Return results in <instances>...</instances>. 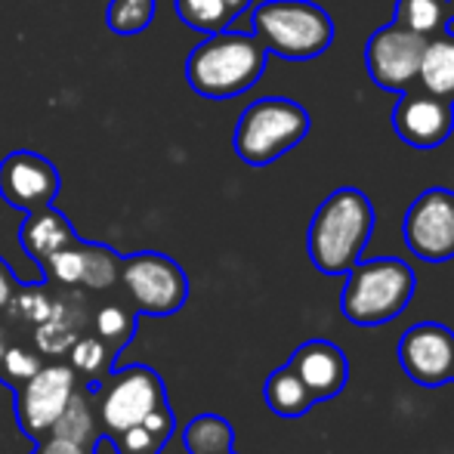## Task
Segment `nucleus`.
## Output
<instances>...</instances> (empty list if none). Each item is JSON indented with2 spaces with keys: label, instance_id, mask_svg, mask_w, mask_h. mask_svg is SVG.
<instances>
[{
  "label": "nucleus",
  "instance_id": "nucleus-1",
  "mask_svg": "<svg viewBox=\"0 0 454 454\" xmlns=\"http://www.w3.org/2000/svg\"><path fill=\"white\" fill-rule=\"evenodd\" d=\"M374 232V204L362 189L343 185L331 192L312 214L306 251L322 275H347L362 260Z\"/></svg>",
  "mask_w": 454,
  "mask_h": 454
},
{
  "label": "nucleus",
  "instance_id": "nucleus-2",
  "mask_svg": "<svg viewBox=\"0 0 454 454\" xmlns=\"http://www.w3.org/2000/svg\"><path fill=\"white\" fill-rule=\"evenodd\" d=\"M270 50L260 37L245 31H216L204 35V41L185 59V81L204 99H232L247 93L266 72Z\"/></svg>",
  "mask_w": 454,
  "mask_h": 454
},
{
  "label": "nucleus",
  "instance_id": "nucleus-3",
  "mask_svg": "<svg viewBox=\"0 0 454 454\" xmlns=\"http://www.w3.org/2000/svg\"><path fill=\"white\" fill-rule=\"evenodd\" d=\"M418 291V275L399 257L359 260L347 272L340 309L359 328L395 322Z\"/></svg>",
  "mask_w": 454,
  "mask_h": 454
},
{
  "label": "nucleus",
  "instance_id": "nucleus-4",
  "mask_svg": "<svg viewBox=\"0 0 454 454\" xmlns=\"http://www.w3.org/2000/svg\"><path fill=\"white\" fill-rule=\"evenodd\" d=\"M254 35L281 59H316L334 41V22L312 0H266L254 6Z\"/></svg>",
  "mask_w": 454,
  "mask_h": 454
},
{
  "label": "nucleus",
  "instance_id": "nucleus-5",
  "mask_svg": "<svg viewBox=\"0 0 454 454\" xmlns=\"http://www.w3.org/2000/svg\"><path fill=\"white\" fill-rule=\"evenodd\" d=\"M309 133V112L285 96H266L241 112L232 145L251 168H266L300 145Z\"/></svg>",
  "mask_w": 454,
  "mask_h": 454
},
{
  "label": "nucleus",
  "instance_id": "nucleus-6",
  "mask_svg": "<svg viewBox=\"0 0 454 454\" xmlns=\"http://www.w3.org/2000/svg\"><path fill=\"white\" fill-rule=\"evenodd\" d=\"M96 418H99V430L114 436L121 430L143 424L155 408L168 405V389L158 371L145 368V364H114L99 380L90 387Z\"/></svg>",
  "mask_w": 454,
  "mask_h": 454
},
{
  "label": "nucleus",
  "instance_id": "nucleus-7",
  "mask_svg": "<svg viewBox=\"0 0 454 454\" xmlns=\"http://www.w3.org/2000/svg\"><path fill=\"white\" fill-rule=\"evenodd\" d=\"M118 285L139 316H176L189 300V275L174 257L158 251H139L121 260Z\"/></svg>",
  "mask_w": 454,
  "mask_h": 454
},
{
  "label": "nucleus",
  "instance_id": "nucleus-8",
  "mask_svg": "<svg viewBox=\"0 0 454 454\" xmlns=\"http://www.w3.org/2000/svg\"><path fill=\"white\" fill-rule=\"evenodd\" d=\"M74 387H78V374L72 371V364L43 362L37 374H31L19 387H12V393H16L19 430L28 439H35V442L47 439L53 433L56 418L66 408L68 395L74 393Z\"/></svg>",
  "mask_w": 454,
  "mask_h": 454
},
{
  "label": "nucleus",
  "instance_id": "nucleus-9",
  "mask_svg": "<svg viewBox=\"0 0 454 454\" xmlns=\"http://www.w3.org/2000/svg\"><path fill=\"white\" fill-rule=\"evenodd\" d=\"M402 239L408 251L424 263H445L454 257V192L427 189L411 201L402 220Z\"/></svg>",
  "mask_w": 454,
  "mask_h": 454
},
{
  "label": "nucleus",
  "instance_id": "nucleus-10",
  "mask_svg": "<svg viewBox=\"0 0 454 454\" xmlns=\"http://www.w3.org/2000/svg\"><path fill=\"white\" fill-rule=\"evenodd\" d=\"M424 47H427V37L399 22H389L383 28H377L368 37V47H364V66H368L371 81L377 87H383V90H395V93L414 87L418 84Z\"/></svg>",
  "mask_w": 454,
  "mask_h": 454
},
{
  "label": "nucleus",
  "instance_id": "nucleus-11",
  "mask_svg": "<svg viewBox=\"0 0 454 454\" xmlns=\"http://www.w3.org/2000/svg\"><path fill=\"white\" fill-rule=\"evenodd\" d=\"M62 176L50 158L31 149H16L0 161V198L10 207L31 214L56 201Z\"/></svg>",
  "mask_w": 454,
  "mask_h": 454
},
{
  "label": "nucleus",
  "instance_id": "nucleus-12",
  "mask_svg": "<svg viewBox=\"0 0 454 454\" xmlns=\"http://www.w3.org/2000/svg\"><path fill=\"white\" fill-rule=\"evenodd\" d=\"M399 364L418 387L436 389L454 377V331L439 322H420L402 334Z\"/></svg>",
  "mask_w": 454,
  "mask_h": 454
},
{
  "label": "nucleus",
  "instance_id": "nucleus-13",
  "mask_svg": "<svg viewBox=\"0 0 454 454\" xmlns=\"http://www.w3.org/2000/svg\"><path fill=\"white\" fill-rule=\"evenodd\" d=\"M393 127L411 149H436L454 130V102L414 84L402 90V99L395 102Z\"/></svg>",
  "mask_w": 454,
  "mask_h": 454
},
{
  "label": "nucleus",
  "instance_id": "nucleus-14",
  "mask_svg": "<svg viewBox=\"0 0 454 454\" xmlns=\"http://www.w3.org/2000/svg\"><path fill=\"white\" fill-rule=\"evenodd\" d=\"M291 364L297 377L306 383L316 402H328L340 395L349 383V359L337 343L331 340H306L294 349Z\"/></svg>",
  "mask_w": 454,
  "mask_h": 454
},
{
  "label": "nucleus",
  "instance_id": "nucleus-15",
  "mask_svg": "<svg viewBox=\"0 0 454 454\" xmlns=\"http://www.w3.org/2000/svg\"><path fill=\"white\" fill-rule=\"evenodd\" d=\"M74 239H78V232L72 229L68 216L62 210H56V204H47V207L25 214L22 226H19V245H22V251L37 266H43L56 251L72 245Z\"/></svg>",
  "mask_w": 454,
  "mask_h": 454
},
{
  "label": "nucleus",
  "instance_id": "nucleus-16",
  "mask_svg": "<svg viewBox=\"0 0 454 454\" xmlns=\"http://www.w3.org/2000/svg\"><path fill=\"white\" fill-rule=\"evenodd\" d=\"M418 84L424 90L454 102V31L445 28L442 35L430 37L420 56Z\"/></svg>",
  "mask_w": 454,
  "mask_h": 454
},
{
  "label": "nucleus",
  "instance_id": "nucleus-17",
  "mask_svg": "<svg viewBox=\"0 0 454 454\" xmlns=\"http://www.w3.org/2000/svg\"><path fill=\"white\" fill-rule=\"evenodd\" d=\"M263 395H266V405H270L278 418H287V420L303 418V414L316 405L312 393L306 389V383L300 380L291 364H281V368H275L272 374L266 377Z\"/></svg>",
  "mask_w": 454,
  "mask_h": 454
},
{
  "label": "nucleus",
  "instance_id": "nucleus-18",
  "mask_svg": "<svg viewBox=\"0 0 454 454\" xmlns=\"http://www.w3.org/2000/svg\"><path fill=\"white\" fill-rule=\"evenodd\" d=\"M99 418H96V405H93V395L84 383L74 387V393L68 395L66 408L62 414L56 418L53 424V436H62V439H72L78 445H87L90 449L93 439L99 436Z\"/></svg>",
  "mask_w": 454,
  "mask_h": 454
},
{
  "label": "nucleus",
  "instance_id": "nucleus-19",
  "mask_svg": "<svg viewBox=\"0 0 454 454\" xmlns=\"http://www.w3.org/2000/svg\"><path fill=\"white\" fill-rule=\"evenodd\" d=\"M183 445L189 454H229L235 445V430L220 414H198L185 424Z\"/></svg>",
  "mask_w": 454,
  "mask_h": 454
},
{
  "label": "nucleus",
  "instance_id": "nucleus-20",
  "mask_svg": "<svg viewBox=\"0 0 454 454\" xmlns=\"http://www.w3.org/2000/svg\"><path fill=\"white\" fill-rule=\"evenodd\" d=\"M137 322H139V312L133 309L130 303H102L93 316L96 337L112 349L114 359H118L121 349L133 340V334H137Z\"/></svg>",
  "mask_w": 454,
  "mask_h": 454
},
{
  "label": "nucleus",
  "instance_id": "nucleus-21",
  "mask_svg": "<svg viewBox=\"0 0 454 454\" xmlns=\"http://www.w3.org/2000/svg\"><path fill=\"white\" fill-rule=\"evenodd\" d=\"M68 364L78 374V383H84L87 389L96 387L99 380H106V374L114 368V353L99 340L96 334L78 337L68 347Z\"/></svg>",
  "mask_w": 454,
  "mask_h": 454
},
{
  "label": "nucleus",
  "instance_id": "nucleus-22",
  "mask_svg": "<svg viewBox=\"0 0 454 454\" xmlns=\"http://www.w3.org/2000/svg\"><path fill=\"white\" fill-rule=\"evenodd\" d=\"M393 22L424 35L427 41L442 35L451 22L449 0H395V19Z\"/></svg>",
  "mask_w": 454,
  "mask_h": 454
},
{
  "label": "nucleus",
  "instance_id": "nucleus-23",
  "mask_svg": "<svg viewBox=\"0 0 454 454\" xmlns=\"http://www.w3.org/2000/svg\"><path fill=\"white\" fill-rule=\"evenodd\" d=\"M174 10L185 28L198 31V35L226 31L239 19V12L223 0H174Z\"/></svg>",
  "mask_w": 454,
  "mask_h": 454
},
{
  "label": "nucleus",
  "instance_id": "nucleus-24",
  "mask_svg": "<svg viewBox=\"0 0 454 454\" xmlns=\"http://www.w3.org/2000/svg\"><path fill=\"white\" fill-rule=\"evenodd\" d=\"M121 254H114L108 245L84 241V272H81V287L87 291H112L121 275Z\"/></svg>",
  "mask_w": 454,
  "mask_h": 454
},
{
  "label": "nucleus",
  "instance_id": "nucleus-25",
  "mask_svg": "<svg viewBox=\"0 0 454 454\" xmlns=\"http://www.w3.org/2000/svg\"><path fill=\"white\" fill-rule=\"evenodd\" d=\"M155 10H158V0H108L106 22L114 35L133 37L149 28L152 19H155Z\"/></svg>",
  "mask_w": 454,
  "mask_h": 454
},
{
  "label": "nucleus",
  "instance_id": "nucleus-26",
  "mask_svg": "<svg viewBox=\"0 0 454 454\" xmlns=\"http://www.w3.org/2000/svg\"><path fill=\"white\" fill-rule=\"evenodd\" d=\"M41 364L43 356L37 349H31L28 343H10L4 353V362H0V380H6L10 387H19L31 374H37Z\"/></svg>",
  "mask_w": 454,
  "mask_h": 454
},
{
  "label": "nucleus",
  "instance_id": "nucleus-27",
  "mask_svg": "<svg viewBox=\"0 0 454 454\" xmlns=\"http://www.w3.org/2000/svg\"><path fill=\"white\" fill-rule=\"evenodd\" d=\"M114 445H118V451L121 454H158L164 449V439H158L152 430H145L143 424H137V427H130V430H121V433H114Z\"/></svg>",
  "mask_w": 454,
  "mask_h": 454
},
{
  "label": "nucleus",
  "instance_id": "nucleus-28",
  "mask_svg": "<svg viewBox=\"0 0 454 454\" xmlns=\"http://www.w3.org/2000/svg\"><path fill=\"white\" fill-rule=\"evenodd\" d=\"M19 287H22V281L16 278V272H12V266L6 263L4 257H0V312L10 309V303L16 300Z\"/></svg>",
  "mask_w": 454,
  "mask_h": 454
},
{
  "label": "nucleus",
  "instance_id": "nucleus-29",
  "mask_svg": "<svg viewBox=\"0 0 454 454\" xmlns=\"http://www.w3.org/2000/svg\"><path fill=\"white\" fill-rule=\"evenodd\" d=\"M37 454H90V449H87V445L72 442V439H62V436H53V433H50L47 439L37 442Z\"/></svg>",
  "mask_w": 454,
  "mask_h": 454
},
{
  "label": "nucleus",
  "instance_id": "nucleus-30",
  "mask_svg": "<svg viewBox=\"0 0 454 454\" xmlns=\"http://www.w3.org/2000/svg\"><path fill=\"white\" fill-rule=\"evenodd\" d=\"M90 454H121L118 445H114V439L108 436V433H99V436L93 439L90 445Z\"/></svg>",
  "mask_w": 454,
  "mask_h": 454
},
{
  "label": "nucleus",
  "instance_id": "nucleus-31",
  "mask_svg": "<svg viewBox=\"0 0 454 454\" xmlns=\"http://www.w3.org/2000/svg\"><path fill=\"white\" fill-rule=\"evenodd\" d=\"M10 328H6L4 322H0V362H4V353H6V347H10Z\"/></svg>",
  "mask_w": 454,
  "mask_h": 454
},
{
  "label": "nucleus",
  "instance_id": "nucleus-32",
  "mask_svg": "<svg viewBox=\"0 0 454 454\" xmlns=\"http://www.w3.org/2000/svg\"><path fill=\"white\" fill-rule=\"evenodd\" d=\"M223 4H229V6H232V10H235V12H239V16H241V12H245L247 6L254 4V0H223Z\"/></svg>",
  "mask_w": 454,
  "mask_h": 454
},
{
  "label": "nucleus",
  "instance_id": "nucleus-33",
  "mask_svg": "<svg viewBox=\"0 0 454 454\" xmlns=\"http://www.w3.org/2000/svg\"><path fill=\"white\" fill-rule=\"evenodd\" d=\"M449 10H451V22H449V28L454 31V0H449Z\"/></svg>",
  "mask_w": 454,
  "mask_h": 454
},
{
  "label": "nucleus",
  "instance_id": "nucleus-34",
  "mask_svg": "<svg viewBox=\"0 0 454 454\" xmlns=\"http://www.w3.org/2000/svg\"><path fill=\"white\" fill-rule=\"evenodd\" d=\"M451 383H454V377H451Z\"/></svg>",
  "mask_w": 454,
  "mask_h": 454
},
{
  "label": "nucleus",
  "instance_id": "nucleus-35",
  "mask_svg": "<svg viewBox=\"0 0 454 454\" xmlns=\"http://www.w3.org/2000/svg\"><path fill=\"white\" fill-rule=\"evenodd\" d=\"M229 454H235V451H229Z\"/></svg>",
  "mask_w": 454,
  "mask_h": 454
},
{
  "label": "nucleus",
  "instance_id": "nucleus-36",
  "mask_svg": "<svg viewBox=\"0 0 454 454\" xmlns=\"http://www.w3.org/2000/svg\"><path fill=\"white\" fill-rule=\"evenodd\" d=\"M35 454H37V451H35Z\"/></svg>",
  "mask_w": 454,
  "mask_h": 454
}]
</instances>
